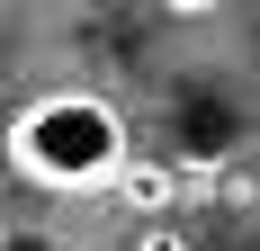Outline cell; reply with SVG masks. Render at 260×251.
Segmentation results:
<instances>
[{
	"label": "cell",
	"mask_w": 260,
	"mask_h": 251,
	"mask_svg": "<svg viewBox=\"0 0 260 251\" xmlns=\"http://www.w3.org/2000/svg\"><path fill=\"white\" fill-rule=\"evenodd\" d=\"M9 162H18V179L63 189V198L117 189L126 179V117L99 90H45V99H27L18 125H9Z\"/></svg>",
	"instance_id": "6da1fadb"
},
{
	"label": "cell",
	"mask_w": 260,
	"mask_h": 251,
	"mask_svg": "<svg viewBox=\"0 0 260 251\" xmlns=\"http://www.w3.org/2000/svg\"><path fill=\"white\" fill-rule=\"evenodd\" d=\"M117 189H126V206L144 215V206H161V198H171V171H161V162H126V179H117Z\"/></svg>",
	"instance_id": "7a4b0ae2"
},
{
	"label": "cell",
	"mask_w": 260,
	"mask_h": 251,
	"mask_svg": "<svg viewBox=\"0 0 260 251\" xmlns=\"http://www.w3.org/2000/svg\"><path fill=\"white\" fill-rule=\"evenodd\" d=\"M9 251H54V233L45 225H9Z\"/></svg>",
	"instance_id": "3957f363"
},
{
	"label": "cell",
	"mask_w": 260,
	"mask_h": 251,
	"mask_svg": "<svg viewBox=\"0 0 260 251\" xmlns=\"http://www.w3.org/2000/svg\"><path fill=\"white\" fill-rule=\"evenodd\" d=\"M135 251H188V242H180V233H171V225H153V233H144V242H135Z\"/></svg>",
	"instance_id": "277c9868"
},
{
	"label": "cell",
	"mask_w": 260,
	"mask_h": 251,
	"mask_svg": "<svg viewBox=\"0 0 260 251\" xmlns=\"http://www.w3.org/2000/svg\"><path fill=\"white\" fill-rule=\"evenodd\" d=\"M161 9H171V18H207L215 0H161Z\"/></svg>",
	"instance_id": "5b68a950"
}]
</instances>
